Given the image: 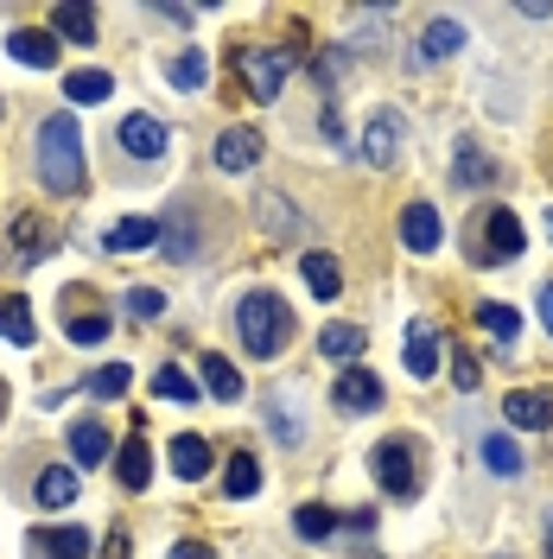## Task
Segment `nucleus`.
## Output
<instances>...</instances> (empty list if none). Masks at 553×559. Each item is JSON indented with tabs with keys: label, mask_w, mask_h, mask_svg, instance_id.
Returning a JSON list of instances; mask_svg holds the SVG:
<instances>
[{
	"label": "nucleus",
	"mask_w": 553,
	"mask_h": 559,
	"mask_svg": "<svg viewBox=\"0 0 553 559\" xmlns=\"http://www.w3.org/2000/svg\"><path fill=\"white\" fill-rule=\"evenodd\" d=\"M7 51H13V58H20L26 70H51V64H58V38H51V33H38V26L13 33V38H7Z\"/></svg>",
	"instance_id": "6ab92c4d"
},
{
	"label": "nucleus",
	"mask_w": 553,
	"mask_h": 559,
	"mask_svg": "<svg viewBox=\"0 0 553 559\" xmlns=\"http://www.w3.org/2000/svg\"><path fill=\"white\" fill-rule=\"evenodd\" d=\"M38 178L51 185V198H77L83 191V134L70 115H51L38 128Z\"/></svg>",
	"instance_id": "f03ea898"
},
{
	"label": "nucleus",
	"mask_w": 553,
	"mask_h": 559,
	"mask_svg": "<svg viewBox=\"0 0 553 559\" xmlns=\"http://www.w3.org/2000/svg\"><path fill=\"white\" fill-rule=\"evenodd\" d=\"M451 382H458V388H478V382H484L478 356H464V349H458V356H451Z\"/></svg>",
	"instance_id": "a19ab883"
},
{
	"label": "nucleus",
	"mask_w": 553,
	"mask_h": 559,
	"mask_svg": "<svg viewBox=\"0 0 553 559\" xmlns=\"http://www.w3.org/2000/svg\"><path fill=\"white\" fill-rule=\"evenodd\" d=\"M204 388L216 394V401H243V376H236V362L216 356V349H204Z\"/></svg>",
	"instance_id": "c85d7f7f"
},
{
	"label": "nucleus",
	"mask_w": 553,
	"mask_h": 559,
	"mask_svg": "<svg viewBox=\"0 0 553 559\" xmlns=\"http://www.w3.org/2000/svg\"><path fill=\"white\" fill-rule=\"evenodd\" d=\"M261 146H268V140L255 134V128H223V134H216V166H223V173H248V166L261 159Z\"/></svg>",
	"instance_id": "f8f14e48"
},
{
	"label": "nucleus",
	"mask_w": 553,
	"mask_h": 559,
	"mask_svg": "<svg viewBox=\"0 0 553 559\" xmlns=\"http://www.w3.org/2000/svg\"><path fill=\"white\" fill-rule=\"evenodd\" d=\"M128 382H134V376H128L121 362H108V369H96V376H90V394H108V401H115V394H128Z\"/></svg>",
	"instance_id": "4c0bfd02"
},
{
	"label": "nucleus",
	"mask_w": 553,
	"mask_h": 559,
	"mask_svg": "<svg viewBox=\"0 0 553 559\" xmlns=\"http://www.w3.org/2000/svg\"><path fill=\"white\" fill-rule=\"evenodd\" d=\"M369 471H376V484L388 489V496H401V502L420 496V445L414 439H401V432L381 439L376 452H369Z\"/></svg>",
	"instance_id": "39448f33"
},
{
	"label": "nucleus",
	"mask_w": 553,
	"mask_h": 559,
	"mask_svg": "<svg viewBox=\"0 0 553 559\" xmlns=\"http://www.w3.org/2000/svg\"><path fill=\"white\" fill-rule=\"evenodd\" d=\"M401 115L395 108H381V115H369V128H363V140H356V153L376 166V173H388V166H401Z\"/></svg>",
	"instance_id": "423d86ee"
},
{
	"label": "nucleus",
	"mask_w": 553,
	"mask_h": 559,
	"mask_svg": "<svg viewBox=\"0 0 553 559\" xmlns=\"http://www.w3.org/2000/svg\"><path fill=\"white\" fill-rule=\"evenodd\" d=\"M299 267H306V286H311V299H338V293H344V274H338V261H331L325 248H311V254L299 261Z\"/></svg>",
	"instance_id": "393cba45"
},
{
	"label": "nucleus",
	"mask_w": 553,
	"mask_h": 559,
	"mask_svg": "<svg viewBox=\"0 0 553 559\" xmlns=\"http://www.w3.org/2000/svg\"><path fill=\"white\" fill-rule=\"evenodd\" d=\"M38 559H90V534L83 527H58V534H33Z\"/></svg>",
	"instance_id": "b1692460"
},
{
	"label": "nucleus",
	"mask_w": 553,
	"mask_h": 559,
	"mask_svg": "<svg viewBox=\"0 0 553 559\" xmlns=\"http://www.w3.org/2000/svg\"><path fill=\"white\" fill-rule=\"evenodd\" d=\"M503 414H509V426H521V432H541V426H553V394L548 388H516V394L503 401Z\"/></svg>",
	"instance_id": "9b49d317"
},
{
	"label": "nucleus",
	"mask_w": 553,
	"mask_h": 559,
	"mask_svg": "<svg viewBox=\"0 0 553 559\" xmlns=\"http://www.w3.org/2000/svg\"><path fill=\"white\" fill-rule=\"evenodd\" d=\"M318 349H325L331 362H356V356H363V331H356V324H325V331H318Z\"/></svg>",
	"instance_id": "2f4dec72"
},
{
	"label": "nucleus",
	"mask_w": 553,
	"mask_h": 559,
	"mask_svg": "<svg viewBox=\"0 0 553 559\" xmlns=\"http://www.w3.org/2000/svg\"><path fill=\"white\" fill-rule=\"evenodd\" d=\"M64 96L77 108H96V103H108V96H115V83H108V70H70V76H64Z\"/></svg>",
	"instance_id": "a878e982"
},
{
	"label": "nucleus",
	"mask_w": 553,
	"mask_h": 559,
	"mask_svg": "<svg viewBox=\"0 0 553 559\" xmlns=\"http://www.w3.org/2000/svg\"><path fill=\"white\" fill-rule=\"evenodd\" d=\"M236 337L255 362H274L280 349L293 344V312H286V299H274L268 286L261 293H248L243 306H236Z\"/></svg>",
	"instance_id": "f257e3e1"
},
{
	"label": "nucleus",
	"mask_w": 553,
	"mask_h": 559,
	"mask_svg": "<svg viewBox=\"0 0 553 559\" xmlns=\"http://www.w3.org/2000/svg\"><path fill=\"white\" fill-rule=\"evenodd\" d=\"M153 394H166V401H178V407H191V401H198V382H191L178 362H160V369H153Z\"/></svg>",
	"instance_id": "473e14b6"
},
{
	"label": "nucleus",
	"mask_w": 553,
	"mask_h": 559,
	"mask_svg": "<svg viewBox=\"0 0 553 559\" xmlns=\"http://www.w3.org/2000/svg\"><path fill=\"white\" fill-rule=\"evenodd\" d=\"M401 362H408V376H414V382L439 376V331H433L426 318H414V324H408V349H401Z\"/></svg>",
	"instance_id": "9d476101"
},
{
	"label": "nucleus",
	"mask_w": 553,
	"mask_h": 559,
	"mask_svg": "<svg viewBox=\"0 0 553 559\" xmlns=\"http://www.w3.org/2000/svg\"><path fill=\"white\" fill-rule=\"evenodd\" d=\"M0 407H7V388H0Z\"/></svg>",
	"instance_id": "de8ad7c7"
},
{
	"label": "nucleus",
	"mask_w": 553,
	"mask_h": 559,
	"mask_svg": "<svg viewBox=\"0 0 553 559\" xmlns=\"http://www.w3.org/2000/svg\"><path fill=\"white\" fill-rule=\"evenodd\" d=\"M255 216H261L274 236H299V229H306V223L293 216V204H286V191H261V198H255Z\"/></svg>",
	"instance_id": "c756f323"
},
{
	"label": "nucleus",
	"mask_w": 553,
	"mask_h": 559,
	"mask_svg": "<svg viewBox=\"0 0 553 559\" xmlns=\"http://www.w3.org/2000/svg\"><path fill=\"white\" fill-rule=\"evenodd\" d=\"M478 324H484V331H490V337H496L503 349H516V337H521L516 306H496V299H484V306H478Z\"/></svg>",
	"instance_id": "7c9ffc66"
},
{
	"label": "nucleus",
	"mask_w": 553,
	"mask_h": 559,
	"mask_svg": "<svg viewBox=\"0 0 553 559\" xmlns=\"http://www.w3.org/2000/svg\"><path fill=\"white\" fill-rule=\"evenodd\" d=\"M541 324H548V337H553V286H541Z\"/></svg>",
	"instance_id": "c03bdc74"
},
{
	"label": "nucleus",
	"mask_w": 553,
	"mask_h": 559,
	"mask_svg": "<svg viewBox=\"0 0 553 559\" xmlns=\"http://www.w3.org/2000/svg\"><path fill=\"white\" fill-rule=\"evenodd\" d=\"M338 407H344V414H376L381 382L369 376V369H344V376H338Z\"/></svg>",
	"instance_id": "2eb2a0df"
},
{
	"label": "nucleus",
	"mask_w": 553,
	"mask_h": 559,
	"mask_svg": "<svg viewBox=\"0 0 553 559\" xmlns=\"http://www.w3.org/2000/svg\"><path fill=\"white\" fill-rule=\"evenodd\" d=\"M115 477H121V489H146V477H153V452H146V439H128V445L115 452Z\"/></svg>",
	"instance_id": "bb28decb"
},
{
	"label": "nucleus",
	"mask_w": 553,
	"mask_h": 559,
	"mask_svg": "<svg viewBox=\"0 0 553 559\" xmlns=\"http://www.w3.org/2000/svg\"><path fill=\"white\" fill-rule=\"evenodd\" d=\"M210 457H216V452H210V445L198 439V432H178V439H173V477L198 484V477L210 471Z\"/></svg>",
	"instance_id": "412c9836"
},
{
	"label": "nucleus",
	"mask_w": 553,
	"mask_h": 559,
	"mask_svg": "<svg viewBox=\"0 0 553 559\" xmlns=\"http://www.w3.org/2000/svg\"><path fill=\"white\" fill-rule=\"evenodd\" d=\"M439 236H446V229H439V210L433 204H408L401 210V242L414 248V254H433Z\"/></svg>",
	"instance_id": "ddd939ff"
},
{
	"label": "nucleus",
	"mask_w": 553,
	"mask_h": 559,
	"mask_svg": "<svg viewBox=\"0 0 553 559\" xmlns=\"http://www.w3.org/2000/svg\"><path fill=\"white\" fill-rule=\"evenodd\" d=\"M128 312L134 318H160L166 312V293H160V286H134V293H128Z\"/></svg>",
	"instance_id": "ea45409f"
},
{
	"label": "nucleus",
	"mask_w": 553,
	"mask_h": 559,
	"mask_svg": "<svg viewBox=\"0 0 553 559\" xmlns=\"http://www.w3.org/2000/svg\"><path fill=\"white\" fill-rule=\"evenodd\" d=\"M33 502L38 509H70V502H77V471H70V464H45L38 484H33Z\"/></svg>",
	"instance_id": "a211bd4d"
},
{
	"label": "nucleus",
	"mask_w": 553,
	"mask_h": 559,
	"mask_svg": "<svg viewBox=\"0 0 553 559\" xmlns=\"http://www.w3.org/2000/svg\"><path fill=\"white\" fill-rule=\"evenodd\" d=\"M173 559H216V554H210L204 540H178V547H173Z\"/></svg>",
	"instance_id": "79ce46f5"
},
{
	"label": "nucleus",
	"mask_w": 553,
	"mask_h": 559,
	"mask_svg": "<svg viewBox=\"0 0 553 559\" xmlns=\"http://www.w3.org/2000/svg\"><path fill=\"white\" fill-rule=\"evenodd\" d=\"M548 559H553V509H548Z\"/></svg>",
	"instance_id": "a18cd8bd"
},
{
	"label": "nucleus",
	"mask_w": 553,
	"mask_h": 559,
	"mask_svg": "<svg viewBox=\"0 0 553 559\" xmlns=\"http://www.w3.org/2000/svg\"><path fill=\"white\" fill-rule=\"evenodd\" d=\"M121 146H128V159H160V153H166V121L146 115V108L128 115V121H121Z\"/></svg>",
	"instance_id": "1a4fd4ad"
},
{
	"label": "nucleus",
	"mask_w": 553,
	"mask_h": 559,
	"mask_svg": "<svg viewBox=\"0 0 553 559\" xmlns=\"http://www.w3.org/2000/svg\"><path fill=\"white\" fill-rule=\"evenodd\" d=\"M299 70V51H286V45H243V90L255 103H274L280 83Z\"/></svg>",
	"instance_id": "20e7f679"
},
{
	"label": "nucleus",
	"mask_w": 553,
	"mask_h": 559,
	"mask_svg": "<svg viewBox=\"0 0 553 559\" xmlns=\"http://www.w3.org/2000/svg\"><path fill=\"white\" fill-rule=\"evenodd\" d=\"M458 45H464V26H458V20H446V13H439V20H426V33H420V58H426V64L451 58Z\"/></svg>",
	"instance_id": "4be33fe9"
},
{
	"label": "nucleus",
	"mask_w": 553,
	"mask_h": 559,
	"mask_svg": "<svg viewBox=\"0 0 553 559\" xmlns=\"http://www.w3.org/2000/svg\"><path fill=\"white\" fill-rule=\"evenodd\" d=\"M293 527H299L306 540H325V534L338 527V515H331V509H299V515H293Z\"/></svg>",
	"instance_id": "58836bf2"
},
{
	"label": "nucleus",
	"mask_w": 553,
	"mask_h": 559,
	"mask_svg": "<svg viewBox=\"0 0 553 559\" xmlns=\"http://www.w3.org/2000/svg\"><path fill=\"white\" fill-rule=\"evenodd\" d=\"M166 76H173L178 90H204L210 83V58L204 51H178L173 64H166Z\"/></svg>",
	"instance_id": "72a5a7b5"
},
{
	"label": "nucleus",
	"mask_w": 553,
	"mask_h": 559,
	"mask_svg": "<svg viewBox=\"0 0 553 559\" xmlns=\"http://www.w3.org/2000/svg\"><path fill=\"white\" fill-rule=\"evenodd\" d=\"M223 489H230L236 502H248V496L261 489V464H255V452H230V464H223Z\"/></svg>",
	"instance_id": "cd10ccee"
},
{
	"label": "nucleus",
	"mask_w": 553,
	"mask_h": 559,
	"mask_svg": "<svg viewBox=\"0 0 553 559\" xmlns=\"http://www.w3.org/2000/svg\"><path fill=\"white\" fill-rule=\"evenodd\" d=\"M451 173H458V185H496V166H490L478 146H458V166Z\"/></svg>",
	"instance_id": "c9c22d12"
},
{
	"label": "nucleus",
	"mask_w": 553,
	"mask_h": 559,
	"mask_svg": "<svg viewBox=\"0 0 553 559\" xmlns=\"http://www.w3.org/2000/svg\"><path fill=\"white\" fill-rule=\"evenodd\" d=\"M286 401H293V394H268V419H274V432L286 439V445H299V439H306V426L293 419V407H286Z\"/></svg>",
	"instance_id": "e433bc0d"
},
{
	"label": "nucleus",
	"mask_w": 553,
	"mask_h": 559,
	"mask_svg": "<svg viewBox=\"0 0 553 559\" xmlns=\"http://www.w3.org/2000/svg\"><path fill=\"white\" fill-rule=\"evenodd\" d=\"M64 331H70V344H103L108 337V312L103 306H90L83 286H70L64 293Z\"/></svg>",
	"instance_id": "0eeeda50"
},
{
	"label": "nucleus",
	"mask_w": 553,
	"mask_h": 559,
	"mask_svg": "<svg viewBox=\"0 0 553 559\" xmlns=\"http://www.w3.org/2000/svg\"><path fill=\"white\" fill-rule=\"evenodd\" d=\"M103 559H128V534H121V527L103 540Z\"/></svg>",
	"instance_id": "37998d69"
},
{
	"label": "nucleus",
	"mask_w": 553,
	"mask_h": 559,
	"mask_svg": "<svg viewBox=\"0 0 553 559\" xmlns=\"http://www.w3.org/2000/svg\"><path fill=\"white\" fill-rule=\"evenodd\" d=\"M45 254H51V223H45L38 210H20V216H13V261H20V267H38Z\"/></svg>",
	"instance_id": "6e6552de"
},
{
	"label": "nucleus",
	"mask_w": 553,
	"mask_h": 559,
	"mask_svg": "<svg viewBox=\"0 0 553 559\" xmlns=\"http://www.w3.org/2000/svg\"><path fill=\"white\" fill-rule=\"evenodd\" d=\"M108 452H115V445H108L103 419H77V426H70V457H77V471H96Z\"/></svg>",
	"instance_id": "4468645a"
},
{
	"label": "nucleus",
	"mask_w": 553,
	"mask_h": 559,
	"mask_svg": "<svg viewBox=\"0 0 553 559\" xmlns=\"http://www.w3.org/2000/svg\"><path fill=\"white\" fill-rule=\"evenodd\" d=\"M160 254H166V261H178V267L198 254V223H191V210H173V216L160 223Z\"/></svg>",
	"instance_id": "dca6fc26"
},
{
	"label": "nucleus",
	"mask_w": 553,
	"mask_h": 559,
	"mask_svg": "<svg viewBox=\"0 0 553 559\" xmlns=\"http://www.w3.org/2000/svg\"><path fill=\"white\" fill-rule=\"evenodd\" d=\"M548 236H553V210H548Z\"/></svg>",
	"instance_id": "49530a36"
},
{
	"label": "nucleus",
	"mask_w": 553,
	"mask_h": 559,
	"mask_svg": "<svg viewBox=\"0 0 553 559\" xmlns=\"http://www.w3.org/2000/svg\"><path fill=\"white\" fill-rule=\"evenodd\" d=\"M51 38H64V45H96V13L90 7H51Z\"/></svg>",
	"instance_id": "aec40b11"
},
{
	"label": "nucleus",
	"mask_w": 553,
	"mask_h": 559,
	"mask_svg": "<svg viewBox=\"0 0 553 559\" xmlns=\"http://www.w3.org/2000/svg\"><path fill=\"white\" fill-rule=\"evenodd\" d=\"M521 254V223L509 216V204H490L471 223V267H503Z\"/></svg>",
	"instance_id": "7ed1b4c3"
},
{
	"label": "nucleus",
	"mask_w": 553,
	"mask_h": 559,
	"mask_svg": "<svg viewBox=\"0 0 553 559\" xmlns=\"http://www.w3.org/2000/svg\"><path fill=\"white\" fill-rule=\"evenodd\" d=\"M484 464L496 471V477H521V452H516V439L490 432V439H484Z\"/></svg>",
	"instance_id": "f704fd0d"
},
{
	"label": "nucleus",
	"mask_w": 553,
	"mask_h": 559,
	"mask_svg": "<svg viewBox=\"0 0 553 559\" xmlns=\"http://www.w3.org/2000/svg\"><path fill=\"white\" fill-rule=\"evenodd\" d=\"M0 337H7V344H20V349L38 337L33 306H26V299H13V293H0Z\"/></svg>",
	"instance_id": "5701e85b"
},
{
	"label": "nucleus",
	"mask_w": 553,
	"mask_h": 559,
	"mask_svg": "<svg viewBox=\"0 0 553 559\" xmlns=\"http://www.w3.org/2000/svg\"><path fill=\"white\" fill-rule=\"evenodd\" d=\"M103 248H115V254H140V248H160V223L153 216H121L115 229L103 236Z\"/></svg>",
	"instance_id": "f3484780"
}]
</instances>
